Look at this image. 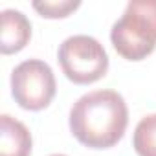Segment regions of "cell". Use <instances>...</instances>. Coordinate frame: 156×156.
<instances>
[{
	"label": "cell",
	"instance_id": "52a82bcc",
	"mask_svg": "<svg viewBox=\"0 0 156 156\" xmlns=\"http://www.w3.org/2000/svg\"><path fill=\"white\" fill-rule=\"evenodd\" d=\"M132 145L138 156H156V114H149L140 119Z\"/></svg>",
	"mask_w": 156,
	"mask_h": 156
},
{
	"label": "cell",
	"instance_id": "8992f818",
	"mask_svg": "<svg viewBox=\"0 0 156 156\" xmlns=\"http://www.w3.org/2000/svg\"><path fill=\"white\" fill-rule=\"evenodd\" d=\"M31 134L28 127L11 118L9 114L0 116V156H30Z\"/></svg>",
	"mask_w": 156,
	"mask_h": 156
},
{
	"label": "cell",
	"instance_id": "3957f363",
	"mask_svg": "<svg viewBox=\"0 0 156 156\" xmlns=\"http://www.w3.org/2000/svg\"><path fill=\"white\" fill-rule=\"evenodd\" d=\"M62 73L75 85L99 81L108 70V55L103 44L90 35H72L57 51Z\"/></svg>",
	"mask_w": 156,
	"mask_h": 156
},
{
	"label": "cell",
	"instance_id": "ba28073f",
	"mask_svg": "<svg viewBox=\"0 0 156 156\" xmlns=\"http://www.w3.org/2000/svg\"><path fill=\"white\" fill-rule=\"evenodd\" d=\"M79 6V0H35L33 2V9L46 19H64Z\"/></svg>",
	"mask_w": 156,
	"mask_h": 156
},
{
	"label": "cell",
	"instance_id": "277c9868",
	"mask_svg": "<svg viewBox=\"0 0 156 156\" xmlns=\"http://www.w3.org/2000/svg\"><path fill=\"white\" fill-rule=\"evenodd\" d=\"M55 75L41 59H28L11 72V94L26 110L46 108L55 98Z\"/></svg>",
	"mask_w": 156,
	"mask_h": 156
},
{
	"label": "cell",
	"instance_id": "6da1fadb",
	"mask_svg": "<svg viewBox=\"0 0 156 156\" xmlns=\"http://www.w3.org/2000/svg\"><path fill=\"white\" fill-rule=\"evenodd\" d=\"M129 123L127 103L114 90H96L79 98L70 110V130L90 149L114 147Z\"/></svg>",
	"mask_w": 156,
	"mask_h": 156
},
{
	"label": "cell",
	"instance_id": "7a4b0ae2",
	"mask_svg": "<svg viewBox=\"0 0 156 156\" xmlns=\"http://www.w3.org/2000/svg\"><path fill=\"white\" fill-rule=\"evenodd\" d=\"M110 41L129 61H141L156 48V0H132L112 26Z\"/></svg>",
	"mask_w": 156,
	"mask_h": 156
},
{
	"label": "cell",
	"instance_id": "9c48e42d",
	"mask_svg": "<svg viewBox=\"0 0 156 156\" xmlns=\"http://www.w3.org/2000/svg\"><path fill=\"white\" fill-rule=\"evenodd\" d=\"M51 156H66V154H51Z\"/></svg>",
	"mask_w": 156,
	"mask_h": 156
},
{
	"label": "cell",
	"instance_id": "5b68a950",
	"mask_svg": "<svg viewBox=\"0 0 156 156\" xmlns=\"http://www.w3.org/2000/svg\"><path fill=\"white\" fill-rule=\"evenodd\" d=\"M31 39V24L22 11L4 9L2 11V39L0 51L4 55L20 51Z\"/></svg>",
	"mask_w": 156,
	"mask_h": 156
}]
</instances>
